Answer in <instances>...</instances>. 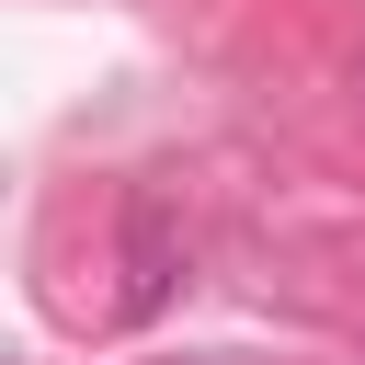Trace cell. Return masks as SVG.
I'll return each mask as SVG.
<instances>
[{"instance_id":"cell-1","label":"cell","mask_w":365,"mask_h":365,"mask_svg":"<svg viewBox=\"0 0 365 365\" xmlns=\"http://www.w3.org/2000/svg\"><path fill=\"white\" fill-rule=\"evenodd\" d=\"M171 274H182V262H171V228H160V205H137V217H125V319H148V308L171 297Z\"/></svg>"}]
</instances>
